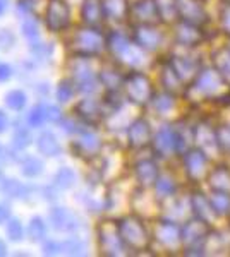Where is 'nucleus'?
Wrapping results in <instances>:
<instances>
[{
  "instance_id": "obj_6",
  "label": "nucleus",
  "mask_w": 230,
  "mask_h": 257,
  "mask_svg": "<svg viewBox=\"0 0 230 257\" xmlns=\"http://www.w3.org/2000/svg\"><path fill=\"white\" fill-rule=\"evenodd\" d=\"M120 235H122V240H125L132 247H141L146 242L143 226H141L139 221L132 218H125L120 221Z\"/></svg>"
},
{
  "instance_id": "obj_4",
  "label": "nucleus",
  "mask_w": 230,
  "mask_h": 257,
  "mask_svg": "<svg viewBox=\"0 0 230 257\" xmlns=\"http://www.w3.org/2000/svg\"><path fill=\"white\" fill-rule=\"evenodd\" d=\"M69 69L72 74V79L76 82L78 91L81 93H95L96 91V76L93 69L90 67L86 57H74L69 62Z\"/></svg>"
},
{
  "instance_id": "obj_3",
  "label": "nucleus",
  "mask_w": 230,
  "mask_h": 257,
  "mask_svg": "<svg viewBox=\"0 0 230 257\" xmlns=\"http://www.w3.org/2000/svg\"><path fill=\"white\" fill-rule=\"evenodd\" d=\"M45 26L50 33H62L70 26V6L65 0H48L45 7Z\"/></svg>"
},
{
  "instance_id": "obj_22",
  "label": "nucleus",
  "mask_w": 230,
  "mask_h": 257,
  "mask_svg": "<svg viewBox=\"0 0 230 257\" xmlns=\"http://www.w3.org/2000/svg\"><path fill=\"white\" fill-rule=\"evenodd\" d=\"M26 123L31 128H40L47 123V115H45V103H38L33 106L26 115Z\"/></svg>"
},
{
  "instance_id": "obj_1",
  "label": "nucleus",
  "mask_w": 230,
  "mask_h": 257,
  "mask_svg": "<svg viewBox=\"0 0 230 257\" xmlns=\"http://www.w3.org/2000/svg\"><path fill=\"white\" fill-rule=\"evenodd\" d=\"M103 48V36L95 26L81 28L72 35L69 41V50L74 57H90L96 55Z\"/></svg>"
},
{
  "instance_id": "obj_18",
  "label": "nucleus",
  "mask_w": 230,
  "mask_h": 257,
  "mask_svg": "<svg viewBox=\"0 0 230 257\" xmlns=\"http://www.w3.org/2000/svg\"><path fill=\"white\" fill-rule=\"evenodd\" d=\"M4 103L12 111H23L28 105V94L23 89H11L4 96Z\"/></svg>"
},
{
  "instance_id": "obj_31",
  "label": "nucleus",
  "mask_w": 230,
  "mask_h": 257,
  "mask_svg": "<svg viewBox=\"0 0 230 257\" xmlns=\"http://www.w3.org/2000/svg\"><path fill=\"white\" fill-rule=\"evenodd\" d=\"M12 76H14V69H12V65L6 64V62H0V84L9 82Z\"/></svg>"
},
{
  "instance_id": "obj_20",
  "label": "nucleus",
  "mask_w": 230,
  "mask_h": 257,
  "mask_svg": "<svg viewBox=\"0 0 230 257\" xmlns=\"http://www.w3.org/2000/svg\"><path fill=\"white\" fill-rule=\"evenodd\" d=\"M86 252V243L85 240L79 237H69L60 242V254L65 255H83Z\"/></svg>"
},
{
  "instance_id": "obj_2",
  "label": "nucleus",
  "mask_w": 230,
  "mask_h": 257,
  "mask_svg": "<svg viewBox=\"0 0 230 257\" xmlns=\"http://www.w3.org/2000/svg\"><path fill=\"white\" fill-rule=\"evenodd\" d=\"M48 221L55 231L69 233V235L78 233V231L85 226L83 225V223H85L83 218L79 216L74 209H69V208H65V206H53V208L50 209Z\"/></svg>"
},
{
  "instance_id": "obj_9",
  "label": "nucleus",
  "mask_w": 230,
  "mask_h": 257,
  "mask_svg": "<svg viewBox=\"0 0 230 257\" xmlns=\"http://www.w3.org/2000/svg\"><path fill=\"white\" fill-rule=\"evenodd\" d=\"M100 144H102V141H100L98 136L95 134V132L91 131H83L81 134H78V141H74L72 144H70V149H72V153H76V156L79 155H88V153H96L100 149Z\"/></svg>"
},
{
  "instance_id": "obj_30",
  "label": "nucleus",
  "mask_w": 230,
  "mask_h": 257,
  "mask_svg": "<svg viewBox=\"0 0 230 257\" xmlns=\"http://www.w3.org/2000/svg\"><path fill=\"white\" fill-rule=\"evenodd\" d=\"M43 254L45 255H60V242H58V240H45Z\"/></svg>"
},
{
  "instance_id": "obj_14",
  "label": "nucleus",
  "mask_w": 230,
  "mask_h": 257,
  "mask_svg": "<svg viewBox=\"0 0 230 257\" xmlns=\"http://www.w3.org/2000/svg\"><path fill=\"white\" fill-rule=\"evenodd\" d=\"M53 185L58 189V190H70L76 185L78 182V175L76 172H74L72 168L69 167H60L55 172V175H53Z\"/></svg>"
},
{
  "instance_id": "obj_23",
  "label": "nucleus",
  "mask_w": 230,
  "mask_h": 257,
  "mask_svg": "<svg viewBox=\"0 0 230 257\" xmlns=\"http://www.w3.org/2000/svg\"><path fill=\"white\" fill-rule=\"evenodd\" d=\"M21 33L29 41H36L40 38V24L36 16H26V19L21 24Z\"/></svg>"
},
{
  "instance_id": "obj_35",
  "label": "nucleus",
  "mask_w": 230,
  "mask_h": 257,
  "mask_svg": "<svg viewBox=\"0 0 230 257\" xmlns=\"http://www.w3.org/2000/svg\"><path fill=\"white\" fill-rule=\"evenodd\" d=\"M4 255H7V245H6V242L0 238V257H4Z\"/></svg>"
},
{
  "instance_id": "obj_15",
  "label": "nucleus",
  "mask_w": 230,
  "mask_h": 257,
  "mask_svg": "<svg viewBox=\"0 0 230 257\" xmlns=\"http://www.w3.org/2000/svg\"><path fill=\"white\" fill-rule=\"evenodd\" d=\"M45 170V163L38 156H24L21 160V173L26 178H38Z\"/></svg>"
},
{
  "instance_id": "obj_29",
  "label": "nucleus",
  "mask_w": 230,
  "mask_h": 257,
  "mask_svg": "<svg viewBox=\"0 0 230 257\" xmlns=\"http://www.w3.org/2000/svg\"><path fill=\"white\" fill-rule=\"evenodd\" d=\"M137 177H139L141 182L149 184L155 178V167L151 163H141L139 167H137Z\"/></svg>"
},
{
  "instance_id": "obj_10",
  "label": "nucleus",
  "mask_w": 230,
  "mask_h": 257,
  "mask_svg": "<svg viewBox=\"0 0 230 257\" xmlns=\"http://www.w3.org/2000/svg\"><path fill=\"white\" fill-rule=\"evenodd\" d=\"M0 190L9 199L28 201L29 196H31V187L24 185L18 178H0Z\"/></svg>"
},
{
  "instance_id": "obj_17",
  "label": "nucleus",
  "mask_w": 230,
  "mask_h": 257,
  "mask_svg": "<svg viewBox=\"0 0 230 257\" xmlns=\"http://www.w3.org/2000/svg\"><path fill=\"white\" fill-rule=\"evenodd\" d=\"M33 143L31 138V127L28 125H18L14 128V134H12V148H14L16 153L26 149L29 144Z\"/></svg>"
},
{
  "instance_id": "obj_26",
  "label": "nucleus",
  "mask_w": 230,
  "mask_h": 257,
  "mask_svg": "<svg viewBox=\"0 0 230 257\" xmlns=\"http://www.w3.org/2000/svg\"><path fill=\"white\" fill-rule=\"evenodd\" d=\"M16 47V35L7 28H0V50L9 52Z\"/></svg>"
},
{
  "instance_id": "obj_28",
  "label": "nucleus",
  "mask_w": 230,
  "mask_h": 257,
  "mask_svg": "<svg viewBox=\"0 0 230 257\" xmlns=\"http://www.w3.org/2000/svg\"><path fill=\"white\" fill-rule=\"evenodd\" d=\"M45 115H47L48 123H60L62 118H64L62 110L57 105H50V103H45Z\"/></svg>"
},
{
  "instance_id": "obj_7",
  "label": "nucleus",
  "mask_w": 230,
  "mask_h": 257,
  "mask_svg": "<svg viewBox=\"0 0 230 257\" xmlns=\"http://www.w3.org/2000/svg\"><path fill=\"white\" fill-rule=\"evenodd\" d=\"M125 91H127V96L132 101L143 103L149 96V82L141 74H132L125 81Z\"/></svg>"
},
{
  "instance_id": "obj_16",
  "label": "nucleus",
  "mask_w": 230,
  "mask_h": 257,
  "mask_svg": "<svg viewBox=\"0 0 230 257\" xmlns=\"http://www.w3.org/2000/svg\"><path fill=\"white\" fill-rule=\"evenodd\" d=\"M149 138V127L144 120H136L129 128V143L132 146H143Z\"/></svg>"
},
{
  "instance_id": "obj_8",
  "label": "nucleus",
  "mask_w": 230,
  "mask_h": 257,
  "mask_svg": "<svg viewBox=\"0 0 230 257\" xmlns=\"http://www.w3.org/2000/svg\"><path fill=\"white\" fill-rule=\"evenodd\" d=\"M36 149H38L40 155L47 156V158H57L62 153V144L55 136V132L43 131L36 138Z\"/></svg>"
},
{
  "instance_id": "obj_27",
  "label": "nucleus",
  "mask_w": 230,
  "mask_h": 257,
  "mask_svg": "<svg viewBox=\"0 0 230 257\" xmlns=\"http://www.w3.org/2000/svg\"><path fill=\"white\" fill-rule=\"evenodd\" d=\"M137 40H139V43L143 45V47L153 48L158 41V35L153 30H146V28H143V30H139V33H137Z\"/></svg>"
},
{
  "instance_id": "obj_24",
  "label": "nucleus",
  "mask_w": 230,
  "mask_h": 257,
  "mask_svg": "<svg viewBox=\"0 0 230 257\" xmlns=\"http://www.w3.org/2000/svg\"><path fill=\"white\" fill-rule=\"evenodd\" d=\"M103 12L112 19H120L125 12V0H102Z\"/></svg>"
},
{
  "instance_id": "obj_19",
  "label": "nucleus",
  "mask_w": 230,
  "mask_h": 257,
  "mask_svg": "<svg viewBox=\"0 0 230 257\" xmlns=\"http://www.w3.org/2000/svg\"><path fill=\"white\" fill-rule=\"evenodd\" d=\"M78 93V86L74 82L72 77H67V79H62L57 84L55 89V98L58 103H69L70 99L74 98V94Z\"/></svg>"
},
{
  "instance_id": "obj_5",
  "label": "nucleus",
  "mask_w": 230,
  "mask_h": 257,
  "mask_svg": "<svg viewBox=\"0 0 230 257\" xmlns=\"http://www.w3.org/2000/svg\"><path fill=\"white\" fill-rule=\"evenodd\" d=\"M98 245L100 252L105 255H117L122 250V235L115 231V228L108 223H102L98 226Z\"/></svg>"
},
{
  "instance_id": "obj_13",
  "label": "nucleus",
  "mask_w": 230,
  "mask_h": 257,
  "mask_svg": "<svg viewBox=\"0 0 230 257\" xmlns=\"http://www.w3.org/2000/svg\"><path fill=\"white\" fill-rule=\"evenodd\" d=\"M26 233L31 242H35V243L45 242V240H47V233H48L47 221L41 216H33L28 223Z\"/></svg>"
},
{
  "instance_id": "obj_33",
  "label": "nucleus",
  "mask_w": 230,
  "mask_h": 257,
  "mask_svg": "<svg viewBox=\"0 0 230 257\" xmlns=\"http://www.w3.org/2000/svg\"><path fill=\"white\" fill-rule=\"evenodd\" d=\"M9 218H11L9 206H6V204H2V202H0V223H6Z\"/></svg>"
},
{
  "instance_id": "obj_11",
  "label": "nucleus",
  "mask_w": 230,
  "mask_h": 257,
  "mask_svg": "<svg viewBox=\"0 0 230 257\" xmlns=\"http://www.w3.org/2000/svg\"><path fill=\"white\" fill-rule=\"evenodd\" d=\"M103 16V2L102 0H83L81 4V18L88 26H98L102 23Z\"/></svg>"
},
{
  "instance_id": "obj_21",
  "label": "nucleus",
  "mask_w": 230,
  "mask_h": 257,
  "mask_svg": "<svg viewBox=\"0 0 230 257\" xmlns=\"http://www.w3.org/2000/svg\"><path fill=\"white\" fill-rule=\"evenodd\" d=\"M6 235L9 242L19 243L24 240V235H26V230H24L23 223L18 218H9L6 221Z\"/></svg>"
},
{
  "instance_id": "obj_25",
  "label": "nucleus",
  "mask_w": 230,
  "mask_h": 257,
  "mask_svg": "<svg viewBox=\"0 0 230 257\" xmlns=\"http://www.w3.org/2000/svg\"><path fill=\"white\" fill-rule=\"evenodd\" d=\"M29 52L36 57V60H45V59H50V57H52L53 47L50 43L47 45V43H36V41H31Z\"/></svg>"
},
{
  "instance_id": "obj_12",
  "label": "nucleus",
  "mask_w": 230,
  "mask_h": 257,
  "mask_svg": "<svg viewBox=\"0 0 230 257\" xmlns=\"http://www.w3.org/2000/svg\"><path fill=\"white\" fill-rule=\"evenodd\" d=\"M74 113L79 117L85 123H95L98 122L102 117V111H100V105L91 98H85L74 106Z\"/></svg>"
},
{
  "instance_id": "obj_34",
  "label": "nucleus",
  "mask_w": 230,
  "mask_h": 257,
  "mask_svg": "<svg viewBox=\"0 0 230 257\" xmlns=\"http://www.w3.org/2000/svg\"><path fill=\"white\" fill-rule=\"evenodd\" d=\"M7 7H9V0H0V18L6 14Z\"/></svg>"
},
{
  "instance_id": "obj_32",
  "label": "nucleus",
  "mask_w": 230,
  "mask_h": 257,
  "mask_svg": "<svg viewBox=\"0 0 230 257\" xmlns=\"http://www.w3.org/2000/svg\"><path fill=\"white\" fill-rule=\"evenodd\" d=\"M9 117H7L6 110L0 108V134H6L7 128H9Z\"/></svg>"
}]
</instances>
